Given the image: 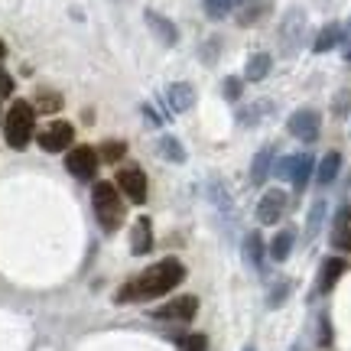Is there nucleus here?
<instances>
[{
	"label": "nucleus",
	"instance_id": "19",
	"mask_svg": "<svg viewBox=\"0 0 351 351\" xmlns=\"http://www.w3.org/2000/svg\"><path fill=\"white\" fill-rule=\"evenodd\" d=\"M270 163H274V147H263V150L254 156V163H251V186H261L263 179H267Z\"/></svg>",
	"mask_w": 351,
	"mask_h": 351
},
{
	"label": "nucleus",
	"instance_id": "15",
	"mask_svg": "<svg viewBox=\"0 0 351 351\" xmlns=\"http://www.w3.org/2000/svg\"><path fill=\"white\" fill-rule=\"evenodd\" d=\"M169 108L173 111H189L192 104H195V91H192V85H186V82H176V85H169Z\"/></svg>",
	"mask_w": 351,
	"mask_h": 351
},
{
	"label": "nucleus",
	"instance_id": "36",
	"mask_svg": "<svg viewBox=\"0 0 351 351\" xmlns=\"http://www.w3.org/2000/svg\"><path fill=\"white\" fill-rule=\"evenodd\" d=\"M345 59H348V62H351V49H345Z\"/></svg>",
	"mask_w": 351,
	"mask_h": 351
},
{
	"label": "nucleus",
	"instance_id": "27",
	"mask_svg": "<svg viewBox=\"0 0 351 351\" xmlns=\"http://www.w3.org/2000/svg\"><path fill=\"white\" fill-rule=\"evenodd\" d=\"M124 150H127L124 143H117V140H108V143L101 147V156H104L108 163H117V160L124 156Z\"/></svg>",
	"mask_w": 351,
	"mask_h": 351
},
{
	"label": "nucleus",
	"instance_id": "21",
	"mask_svg": "<svg viewBox=\"0 0 351 351\" xmlns=\"http://www.w3.org/2000/svg\"><path fill=\"white\" fill-rule=\"evenodd\" d=\"M293 241H296V234H293L289 228L287 231H280V234L270 241V257H274V261H287L289 251H293Z\"/></svg>",
	"mask_w": 351,
	"mask_h": 351
},
{
	"label": "nucleus",
	"instance_id": "37",
	"mask_svg": "<svg viewBox=\"0 0 351 351\" xmlns=\"http://www.w3.org/2000/svg\"><path fill=\"white\" fill-rule=\"evenodd\" d=\"M348 33H351V20H348Z\"/></svg>",
	"mask_w": 351,
	"mask_h": 351
},
{
	"label": "nucleus",
	"instance_id": "8",
	"mask_svg": "<svg viewBox=\"0 0 351 351\" xmlns=\"http://www.w3.org/2000/svg\"><path fill=\"white\" fill-rule=\"evenodd\" d=\"M117 189H121L134 205H143V202H147V176H143V169H137V166L117 169Z\"/></svg>",
	"mask_w": 351,
	"mask_h": 351
},
{
	"label": "nucleus",
	"instance_id": "38",
	"mask_svg": "<svg viewBox=\"0 0 351 351\" xmlns=\"http://www.w3.org/2000/svg\"><path fill=\"white\" fill-rule=\"evenodd\" d=\"M244 351H254V348H244Z\"/></svg>",
	"mask_w": 351,
	"mask_h": 351
},
{
	"label": "nucleus",
	"instance_id": "26",
	"mask_svg": "<svg viewBox=\"0 0 351 351\" xmlns=\"http://www.w3.org/2000/svg\"><path fill=\"white\" fill-rule=\"evenodd\" d=\"M244 247H247V257H251L254 267H263V241H261V234H257V231L247 238V244H244Z\"/></svg>",
	"mask_w": 351,
	"mask_h": 351
},
{
	"label": "nucleus",
	"instance_id": "34",
	"mask_svg": "<svg viewBox=\"0 0 351 351\" xmlns=\"http://www.w3.org/2000/svg\"><path fill=\"white\" fill-rule=\"evenodd\" d=\"M10 91H13V78L0 69V95H10Z\"/></svg>",
	"mask_w": 351,
	"mask_h": 351
},
{
	"label": "nucleus",
	"instance_id": "7",
	"mask_svg": "<svg viewBox=\"0 0 351 351\" xmlns=\"http://www.w3.org/2000/svg\"><path fill=\"white\" fill-rule=\"evenodd\" d=\"M319 130H322V117H319V111H313V108L293 111V117H289V134H293L296 140L313 143V140L319 137Z\"/></svg>",
	"mask_w": 351,
	"mask_h": 351
},
{
	"label": "nucleus",
	"instance_id": "28",
	"mask_svg": "<svg viewBox=\"0 0 351 351\" xmlns=\"http://www.w3.org/2000/svg\"><path fill=\"white\" fill-rule=\"evenodd\" d=\"M322 212H326V202H315L313 205V215H309V238H313L319 225H322Z\"/></svg>",
	"mask_w": 351,
	"mask_h": 351
},
{
	"label": "nucleus",
	"instance_id": "2",
	"mask_svg": "<svg viewBox=\"0 0 351 351\" xmlns=\"http://www.w3.org/2000/svg\"><path fill=\"white\" fill-rule=\"evenodd\" d=\"M91 205H95V218L104 231H117L124 225V202H121V189L114 182H95V192H91Z\"/></svg>",
	"mask_w": 351,
	"mask_h": 351
},
{
	"label": "nucleus",
	"instance_id": "6",
	"mask_svg": "<svg viewBox=\"0 0 351 351\" xmlns=\"http://www.w3.org/2000/svg\"><path fill=\"white\" fill-rule=\"evenodd\" d=\"M199 313V300L195 296H176V300L163 302L160 309H153V319H163V322H192Z\"/></svg>",
	"mask_w": 351,
	"mask_h": 351
},
{
	"label": "nucleus",
	"instance_id": "17",
	"mask_svg": "<svg viewBox=\"0 0 351 351\" xmlns=\"http://www.w3.org/2000/svg\"><path fill=\"white\" fill-rule=\"evenodd\" d=\"M309 176H313V156L309 153H300L296 160H293V173H289V182H293V189H306V182H309Z\"/></svg>",
	"mask_w": 351,
	"mask_h": 351
},
{
	"label": "nucleus",
	"instance_id": "16",
	"mask_svg": "<svg viewBox=\"0 0 351 351\" xmlns=\"http://www.w3.org/2000/svg\"><path fill=\"white\" fill-rule=\"evenodd\" d=\"M302 29H306V16H302V10H289V16L283 20V39H287V49L289 52L296 49Z\"/></svg>",
	"mask_w": 351,
	"mask_h": 351
},
{
	"label": "nucleus",
	"instance_id": "12",
	"mask_svg": "<svg viewBox=\"0 0 351 351\" xmlns=\"http://www.w3.org/2000/svg\"><path fill=\"white\" fill-rule=\"evenodd\" d=\"M345 267H348V263L341 261V257H328V261L322 263V270H319V293H332L335 283L341 280V274H345Z\"/></svg>",
	"mask_w": 351,
	"mask_h": 351
},
{
	"label": "nucleus",
	"instance_id": "14",
	"mask_svg": "<svg viewBox=\"0 0 351 351\" xmlns=\"http://www.w3.org/2000/svg\"><path fill=\"white\" fill-rule=\"evenodd\" d=\"M147 23H150V29H153V33H156L160 39H163L166 46H176V43H179V29L173 26V20H166L163 13L147 10Z\"/></svg>",
	"mask_w": 351,
	"mask_h": 351
},
{
	"label": "nucleus",
	"instance_id": "31",
	"mask_svg": "<svg viewBox=\"0 0 351 351\" xmlns=\"http://www.w3.org/2000/svg\"><path fill=\"white\" fill-rule=\"evenodd\" d=\"M225 91H228V98H231V101L241 98V82H238V78H228V82H225Z\"/></svg>",
	"mask_w": 351,
	"mask_h": 351
},
{
	"label": "nucleus",
	"instance_id": "33",
	"mask_svg": "<svg viewBox=\"0 0 351 351\" xmlns=\"http://www.w3.org/2000/svg\"><path fill=\"white\" fill-rule=\"evenodd\" d=\"M319 345H322V348L332 345V326H328V319H322V335H319Z\"/></svg>",
	"mask_w": 351,
	"mask_h": 351
},
{
	"label": "nucleus",
	"instance_id": "4",
	"mask_svg": "<svg viewBox=\"0 0 351 351\" xmlns=\"http://www.w3.org/2000/svg\"><path fill=\"white\" fill-rule=\"evenodd\" d=\"M72 140H75V127L69 124V121H49V124H43V130L36 134V143L46 153L69 150Z\"/></svg>",
	"mask_w": 351,
	"mask_h": 351
},
{
	"label": "nucleus",
	"instance_id": "10",
	"mask_svg": "<svg viewBox=\"0 0 351 351\" xmlns=\"http://www.w3.org/2000/svg\"><path fill=\"white\" fill-rule=\"evenodd\" d=\"M332 247L351 254V208L348 205H341L339 215H335V225H332Z\"/></svg>",
	"mask_w": 351,
	"mask_h": 351
},
{
	"label": "nucleus",
	"instance_id": "30",
	"mask_svg": "<svg viewBox=\"0 0 351 351\" xmlns=\"http://www.w3.org/2000/svg\"><path fill=\"white\" fill-rule=\"evenodd\" d=\"M56 108H62V98H56V95H39V111H56Z\"/></svg>",
	"mask_w": 351,
	"mask_h": 351
},
{
	"label": "nucleus",
	"instance_id": "35",
	"mask_svg": "<svg viewBox=\"0 0 351 351\" xmlns=\"http://www.w3.org/2000/svg\"><path fill=\"white\" fill-rule=\"evenodd\" d=\"M3 56H7V46H3V39H0V59H3Z\"/></svg>",
	"mask_w": 351,
	"mask_h": 351
},
{
	"label": "nucleus",
	"instance_id": "3",
	"mask_svg": "<svg viewBox=\"0 0 351 351\" xmlns=\"http://www.w3.org/2000/svg\"><path fill=\"white\" fill-rule=\"evenodd\" d=\"M36 130V111L29 101H13V108L7 111V124H3V137L13 150H23L26 143L33 140Z\"/></svg>",
	"mask_w": 351,
	"mask_h": 351
},
{
	"label": "nucleus",
	"instance_id": "13",
	"mask_svg": "<svg viewBox=\"0 0 351 351\" xmlns=\"http://www.w3.org/2000/svg\"><path fill=\"white\" fill-rule=\"evenodd\" d=\"M150 247H153V228L147 218H137V225L130 231V251L143 257V254H150Z\"/></svg>",
	"mask_w": 351,
	"mask_h": 351
},
{
	"label": "nucleus",
	"instance_id": "23",
	"mask_svg": "<svg viewBox=\"0 0 351 351\" xmlns=\"http://www.w3.org/2000/svg\"><path fill=\"white\" fill-rule=\"evenodd\" d=\"M179 351H208V339L202 332H189V335H179L176 339Z\"/></svg>",
	"mask_w": 351,
	"mask_h": 351
},
{
	"label": "nucleus",
	"instance_id": "5",
	"mask_svg": "<svg viewBox=\"0 0 351 351\" xmlns=\"http://www.w3.org/2000/svg\"><path fill=\"white\" fill-rule=\"evenodd\" d=\"M98 163H101V156L95 147H72L69 156H65V169L75 176V179H82V182L98 176Z\"/></svg>",
	"mask_w": 351,
	"mask_h": 351
},
{
	"label": "nucleus",
	"instance_id": "25",
	"mask_svg": "<svg viewBox=\"0 0 351 351\" xmlns=\"http://www.w3.org/2000/svg\"><path fill=\"white\" fill-rule=\"evenodd\" d=\"M205 3V13L212 16V20H225L231 7H234V0H202Z\"/></svg>",
	"mask_w": 351,
	"mask_h": 351
},
{
	"label": "nucleus",
	"instance_id": "20",
	"mask_svg": "<svg viewBox=\"0 0 351 351\" xmlns=\"http://www.w3.org/2000/svg\"><path fill=\"white\" fill-rule=\"evenodd\" d=\"M339 169H341V153L332 150V153H326V160L319 163V176H315V179H319L322 186H328V182H335Z\"/></svg>",
	"mask_w": 351,
	"mask_h": 351
},
{
	"label": "nucleus",
	"instance_id": "9",
	"mask_svg": "<svg viewBox=\"0 0 351 351\" xmlns=\"http://www.w3.org/2000/svg\"><path fill=\"white\" fill-rule=\"evenodd\" d=\"M287 212V195L280 192V189H270V192H263L261 205H257V218H261L263 225H276L280 218Z\"/></svg>",
	"mask_w": 351,
	"mask_h": 351
},
{
	"label": "nucleus",
	"instance_id": "29",
	"mask_svg": "<svg viewBox=\"0 0 351 351\" xmlns=\"http://www.w3.org/2000/svg\"><path fill=\"white\" fill-rule=\"evenodd\" d=\"M293 160H296V156H283V160H276L274 163L276 179H289V173H293Z\"/></svg>",
	"mask_w": 351,
	"mask_h": 351
},
{
	"label": "nucleus",
	"instance_id": "11",
	"mask_svg": "<svg viewBox=\"0 0 351 351\" xmlns=\"http://www.w3.org/2000/svg\"><path fill=\"white\" fill-rule=\"evenodd\" d=\"M274 10V0H238V23L254 26Z\"/></svg>",
	"mask_w": 351,
	"mask_h": 351
},
{
	"label": "nucleus",
	"instance_id": "24",
	"mask_svg": "<svg viewBox=\"0 0 351 351\" xmlns=\"http://www.w3.org/2000/svg\"><path fill=\"white\" fill-rule=\"evenodd\" d=\"M160 153H163L166 160H173V163H182V160H186V150H182V143H179L176 137L160 140Z\"/></svg>",
	"mask_w": 351,
	"mask_h": 351
},
{
	"label": "nucleus",
	"instance_id": "1",
	"mask_svg": "<svg viewBox=\"0 0 351 351\" xmlns=\"http://www.w3.org/2000/svg\"><path fill=\"white\" fill-rule=\"evenodd\" d=\"M182 280H186V267H182V261L166 257V261L147 267V270H143L140 276H134L130 283H124V287L114 293V300H117V302L160 300V296H166V293H173Z\"/></svg>",
	"mask_w": 351,
	"mask_h": 351
},
{
	"label": "nucleus",
	"instance_id": "32",
	"mask_svg": "<svg viewBox=\"0 0 351 351\" xmlns=\"http://www.w3.org/2000/svg\"><path fill=\"white\" fill-rule=\"evenodd\" d=\"M287 289H289V283H280V289L270 293V306H280V302L287 300Z\"/></svg>",
	"mask_w": 351,
	"mask_h": 351
},
{
	"label": "nucleus",
	"instance_id": "22",
	"mask_svg": "<svg viewBox=\"0 0 351 351\" xmlns=\"http://www.w3.org/2000/svg\"><path fill=\"white\" fill-rule=\"evenodd\" d=\"M267 72H270V56L267 52H254L251 59H247V78L261 82V78H267Z\"/></svg>",
	"mask_w": 351,
	"mask_h": 351
},
{
	"label": "nucleus",
	"instance_id": "18",
	"mask_svg": "<svg viewBox=\"0 0 351 351\" xmlns=\"http://www.w3.org/2000/svg\"><path fill=\"white\" fill-rule=\"evenodd\" d=\"M341 36H345V29H341L339 23H328V26H322V33L315 36V43H313V49L315 52H328V49H335L341 43Z\"/></svg>",
	"mask_w": 351,
	"mask_h": 351
}]
</instances>
